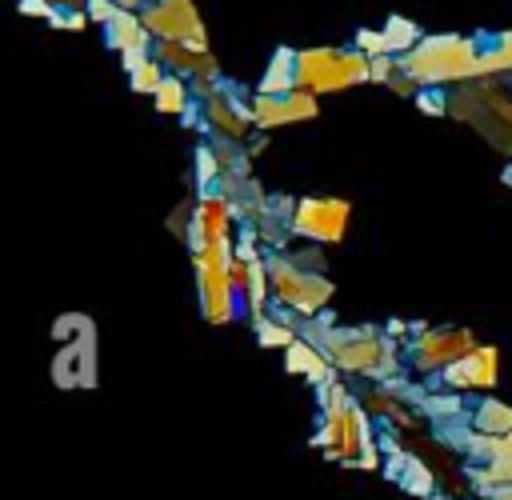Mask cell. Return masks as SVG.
<instances>
[{
    "label": "cell",
    "instance_id": "obj_1",
    "mask_svg": "<svg viewBox=\"0 0 512 500\" xmlns=\"http://www.w3.org/2000/svg\"><path fill=\"white\" fill-rule=\"evenodd\" d=\"M396 64L412 84L432 88V84L480 76V48L468 36H424L416 48L396 56Z\"/></svg>",
    "mask_w": 512,
    "mask_h": 500
},
{
    "label": "cell",
    "instance_id": "obj_2",
    "mask_svg": "<svg viewBox=\"0 0 512 500\" xmlns=\"http://www.w3.org/2000/svg\"><path fill=\"white\" fill-rule=\"evenodd\" d=\"M324 356L340 372L376 376V380H388L400 360L396 340L384 336L380 328H332L324 332Z\"/></svg>",
    "mask_w": 512,
    "mask_h": 500
},
{
    "label": "cell",
    "instance_id": "obj_3",
    "mask_svg": "<svg viewBox=\"0 0 512 500\" xmlns=\"http://www.w3.org/2000/svg\"><path fill=\"white\" fill-rule=\"evenodd\" d=\"M292 60H296V88L312 96L344 92L372 80V60L356 48H300Z\"/></svg>",
    "mask_w": 512,
    "mask_h": 500
},
{
    "label": "cell",
    "instance_id": "obj_4",
    "mask_svg": "<svg viewBox=\"0 0 512 500\" xmlns=\"http://www.w3.org/2000/svg\"><path fill=\"white\" fill-rule=\"evenodd\" d=\"M264 264H268L272 300H276L280 308H288V312L312 320V316H320V308L332 300V280H328L324 272L304 268V264H296V260L284 256V252H280V256H268Z\"/></svg>",
    "mask_w": 512,
    "mask_h": 500
},
{
    "label": "cell",
    "instance_id": "obj_5",
    "mask_svg": "<svg viewBox=\"0 0 512 500\" xmlns=\"http://www.w3.org/2000/svg\"><path fill=\"white\" fill-rule=\"evenodd\" d=\"M196 284H200V312L208 324H228L236 316V284H232V244H212L192 252Z\"/></svg>",
    "mask_w": 512,
    "mask_h": 500
},
{
    "label": "cell",
    "instance_id": "obj_6",
    "mask_svg": "<svg viewBox=\"0 0 512 500\" xmlns=\"http://www.w3.org/2000/svg\"><path fill=\"white\" fill-rule=\"evenodd\" d=\"M140 24L148 28L152 40H180L188 48L208 52V36L192 0H148L140 8Z\"/></svg>",
    "mask_w": 512,
    "mask_h": 500
},
{
    "label": "cell",
    "instance_id": "obj_7",
    "mask_svg": "<svg viewBox=\"0 0 512 500\" xmlns=\"http://www.w3.org/2000/svg\"><path fill=\"white\" fill-rule=\"evenodd\" d=\"M348 200H332V196H304L292 204V216H288V228L304 240H316V244H340L344 232H348Z\"/></svg>",
    "mask_w": 512,
    "mask_h": 500
},
{
    "label": "cell",
    "instance_id": "obj_8",
    "mask_svg": "<svg viewBox=\"0 0 512 500\" xmlns=\"http://www.w3.org/2000/svg\"><path fill=\"white\" fill-rule=\"evenodd\" d=\"M52 380L60 388H92L96 384V328L88 316L52 356Z\"/></svg>",
    "mask_w": 512,
    "mask_h": 500
},
{
    "label": "cell",
    "instance_id": "obj_9",
    "mask_svg": "<svg viewBox=\"0 0 512 500\" xmlns=\"http://www.w3.org/2000/svg\"><path fill=\"white\" fill-rule=\"evenodd\" d=\"M476 348V336L468 328H420L408 344L416 372H444L448 364L464 360Z\"/></svg>",
    "mask_w": 512,
    "mask_h": 500
},
{
    "label": "cell",
    "instance_id": "obj_10",
    "mask_svg": "<svg viewBox=\"0 0 512 500\" xmlns=\"http://www.w3.org/2000/svg\"><path fill=\"white\" fill-rule=\"evenodd\" d=\"M252 124L256 128H280V124H296V120H316L320 104L312 92H288V96H252Z\"/></svg>",
    "mask_w": 512,
    "mask_h": 500
},
{
    "label": "cell",
    "instance_id": "obj_11",
    "mask_svg": "<svg viewBox=\"0 0 512 500\" xmlns=\"http://www.w3.org/2000/svg\"><path fill=\"white\" fill-rule=\"evenodd\" d=\"M204 116H208V128L224 140H244L248 128H252V108L240 104V96L228 92V88H220L204 100Z\"/></svg>",
    "mask_w": 512,
    "mask_h": 500
},
{
    "label": "cell",
    "instance_id": "obj_12",
    "mask_svg": "<svg viewBox=\"0 0 512 500\" xmlns=\"http://www.w3.org/2000/svg\"><path fill=\"white\" fill-rule=\"evenodd\" d=\"M500 372V352L492 344H476L464 360L444 368V384L448 388H492Z\"/></svg>",
    "mask_w": 512,
    "mask_h": 500
},
{
    "label": "cell",
    "instance_id": "obj_13",
    "mask_svg": "<svg viewBox=\"0 0 512 500\" xmlns=\"http://www.w3.org/2000/svg\"><path fill=\"white\" fill-rule=\"evenodd\" d=\"M104 36L108 44L124 56V52H152V36L148 28L140 24V12H128V8H116L112 20L104 24Z\"/></svg>",
    "mask_w": 512,
    "mask_h": 500
},
{
    "label": "cell",
    "instance_id": "obj_14",
    "mask_svg": "<svg viewBox=\"0 0 512 500\" xmlns=\"http://www.w3.org/2000/svg\"><path fill=\"white\" fill-rule=\"evenodd\" d=\"M284 364H288V372H304L316 388H324V384L332 380V360H328L312 340L288 344V348H284Z\"/></svg>",
    "mask_w": 512,
    "mask_h": 500
},
{
    "label": "cell",
    "instance_id": "obj_15",
    "mask_svg": "<svg viewBox=\"0 0 512 500\" xmlns=\"http://www.w3.org/2000/svg\"><path fill=\"white\" fill-rule=\"evenodd\" d=\"M292 56H296V52H288V48H280V52L272 56L268 72H264L260 84H256L260 96H288V92H296V60H292Z\"/></svg>",
    "mask_w": 512,
    "mask_h": 500
},
{
    "label": "cell",
    "instance_id": "obj_16",
    "mask_svg": "<svg viewBox=\"0 0 512 500\" xmlns=\"http://www.w3.org/2000/svg\"><path fill=\"white\" fill-rule=\"evenodd\" d=\"M152 100H156L160 112H168V116H184V112H188V100H192V84H188L184 76H172V72H168Z\"/></svg>",
    "mask_w": 512,
    "mask_h": 500
},
{
    "label": "cell",
    "instance_id": "obj_17",
    "mask_svg": "<svg viewBox=\"0 0 512 500\" xmlns=\"http://www.w3.org/2000/svg\"><path fill=\"white\" fill-rule=\"evenodd\" d=\"M380 32H384V40H388V52H392V56H404L408 48H416V44L424 40V32H420L408 16H388V24H384Z\"/></svg>",
    "mask_w": 512,
    "mask_h": 500
},
{
    "label": "cell",
    "instance_id": "obj_18",
    "mask_svg": "<svg viewBox=\"0 0 512 500\" xmlns=\"http://www.w3.org/2000/svg\"><path fill=\"white\" fill-rule=\"evenodd\" d=\"M476 428L488 432V436H508L512 432V408L500 404V400H484L476 408Z\"/></svg>",
    "mask_w": 512,
    "mask_h": 500
},
{
    "label": "cell",
    "instance_id": "obj_19",
    "mask_svg": "<svg viewBox=\"0 0 512 500\" xmlns=\"http://www.w3.org/2000/svg\"><path fill=\"white\" fill-rule=\"evenodd\" d=\"M256 340H260L264 348H288V344H296L300 336H296V328H292L288 320L264 316V320H256Z\"/></svg>",
    "mask_w": 512,
    "mask_h": 500
},
{
    "label": "cell",
    "instance_id": "obj_20",
    "mask_svg": "<svg viewBox=\"0 0 512 500\" xmlns=\"http://www.w3.org/2000/svg\"><path fill=\"white\" fill-rule=\"evenodd\" d=\"M164 76H168V72H164V64H160L156 56H148L140 68H132V72H128L132 92H140V96H156V88L164 84Z\"/></svg>",
    "mask_w": 512,
    "mask_h": 500
},
{
    "label": "cell",
    "instance_id": "obj_21",
    "mask_svg": "<svg viewBox=\"0 0 512 500\" xmlns=\"http://www.w3.org/2000/svg\"><path fill=\"white\" fill-rule=\"evenodd\" d=\"M488 72H512V32H500L492 40V52H480V76Z\"/></svg>",
    "mask_w": 512,
    "mask_h": 500
},
{
    "label": "cell",
    "instance_id": "obj_22",
    "mask_svg": "<svg viewBox=\"0 0 512 500\" xmlns=\"http://www.w3.org/2000/svg\"><path fill=\"white\" fill-rule=\"evenodd\" d=\"M220 172H224V168H220L216 152H212V148H200V152H196V184H200V196L212 192V184L220 180Z\"/></svg>",
    "mask_w": 512,
    "mask_h": 500
},
{
    "label": "cell",
    "instance_id": "obj_23",
    "mask_svg": "<svg viewBox=\"0 0 512 500\" xmlns=\"http://www.w3.org/2000/svg\"><path fill=\"white\" fill-rule=\"evenodd\" d=\"M356 52H364L368 60H372V56H392L380 28H360V32H356Z\"/></svg>",
    "mask_w": 512,
    "mask_h": 500
},
{
    "label": "cell",
    "instance_id": "obj_24",
    "mask_svg": "<svg viewBox=\"0 0 512 500\" xmlns=\"http://www.w3.org/2000/svg\"><path fill=\"white\" fill-rule=\"evenodd\" d=\"M88 8H84V16L88 20H96V24H108L112 20V12H116V4L112 0H84Z\"/></svg>",
    "mask_w": 512,
    "mask_h": 500
},
{
    "label": "cell",
    "instance_id": "obj_25",
    "mask_svg": "<svg viewBox=\"0 0 512 500\" xmlns=\"http://www.w3.org/2000/svg\"><path fill=\"white\" fill-rule=\"evenodd\" d=\"M24 16H44V20H52V12H56V4L52 0H20L16 4Z\"/></svg>",
    "mask_w": 512,
    "mask_h": 500
},
{
    "label": "cell",
    "instance_id": "obj_26",
    "mask_svg": "<svg viewBox=\"0 0 512 500\" xmlns=\"http://www.w3.org/2000/svg\"><path fill=\"white\" fill-rule=\"evenodd\" d=\"M416 104H420L424 112H444V104H440V96H428V92H420V96H416Z\"/></svg>",
    "mask_w": 512,
    "mask_h": 500
},
{
    "label": "cell",
    "instance_id": "obj_27",
    "mask_svg": "<svg viewBox=\"0 0 512 500\" xmlns=\"http://www.w3.org/2000/svg\"><path fill=\"white\" fill-rule=\"evenodd\" d=\"M116 8H128V12H140L144 8V0H112Z\"/></svg>",
    "mask_w": 512,
    "mask_h": 500
},
{
    "label": "cell",
    "instance_id": "obj_28",
    "mask_svg": "<svg viewBox=\"0 0 512 500\" xmlns=\"http://www.w3.org/2000/svg\"><path fill=\"white\" fill-rule=\"evenodd\" d=\"M492 500H512V484H500V488L492 492Z\"/></svg>",
    "mask_w": 512,
    "mask_h": 500
}]
</instances>
